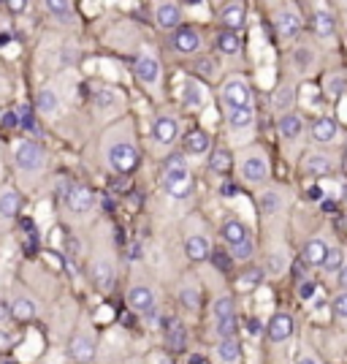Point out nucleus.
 Masks as SVG:
<instances>
[{"instance_id": "obj_1", "label": "nucleus", "mask_w": 347, "mask_h": 364, "mask_svg": "<svg viewBox=\"0 0 347 364\" xmlns=\"http://www.w3.org/2000/svg\"><path fill=\"white\" fill-rule=\"evenodd\" d=\"M163 188L171 199H179V201L193 193V174H190L185 155H179V152L169 155V161L163 166Z\"/></svg>"}, {"instance_id": "obj_2", "label": "nucleus", "mask_w": 347, "mask_h": 364, "mask_svg": "<svg viewBox=\"0 0 347 364\" xmlns=\"http://www.w3.org/2000/svg\"><path fill=\"white\" fill-rule=\"evenodd\" d=\"M109 158V166L117 172V174H130L136 166H138V150L130 144V141H114L106 152Z\"/></svg>"}, {"instance_id": "obj_3", "label": "nucleus", "mask_w": 347, "mask_h": 364, "mask_svg": "<svg viewBox=\"0 0 347 364\" xmlns=\"http://www.w3.org/2000/svg\"><path fill=\"white\" fill-rule=\"evenodd\" d=\"M220 95H222V103H225L228 112L253 106V103H250V98H253V95H250V85H247L244 77H231V79H225Z\"/></svg>"}, {"instance_id": "obj_4", "label": "nucleus", "mask_w": 347, "mask_h": 364, "mask_svg": "<svg viewBox=\"0 0 347 364\" xmlns=\"http://www.w3.org/2000/svg\"><path fill=\"white\" fill-rule=\"evenodd\" d=\"M14 161L22 172H39L43 166V150L41 144L36 141H19L17 152H14Z\"/></svg>"}, {"instance_id": "obj_5", "label": "nucleus", "mask_w": 347, "mask_h": 364, "mask_svg": "<svg viewBox=\"0 0 347 364\" xmlns=\"http://www.w3.org/2000/svg\"><path fill=\"white\" fill-rule=\"evenodd\" d=\"M274 22H277V33H280L285 41H293V39L302 33V17H299V11H296L293 6H282V8L277 11Z\"/></svg>"}, {"instance_id": "obj_6", "label": "nucleus", "mask_w": 347, "mask_h": 364, "mask_svg": "<svg viewBox=\"0 0 347 364\" xmlns=\"http://www.w3.org/2000/svg\"><path fill=\"white\" fill-rule=\"evenodd\" d=\"M171 46L179 54H196L204 46V39L196 28H176L171 36Z\"/></svg>"}, {"instance_id": "obj_7", "label": "nucleus", "mask_w": 347, "mask_h": 364, "mask_svg": "<svg viewBox=\"0 0 347 364\" xmlns=\"http://www.w3.org/2000/svg\"><path fill=\"white\" fill-rule=\"evenodd\" d=\"M65 204H68L71 212L85 215V212H90V210L95 207V196L87 190L85 185H71L68 193H65Z\"/></svg>"}, {"instance_id": "obj_8", "label": "nucleus", "mask_w": 347, "mask_h": 364, "mask_svg": "<svg viewBox=\"0 0 347 364\" xmlns=\"http://www.w3.org/2000/svg\"><path fill=\"white\" fill-rule=\"evenodd\" d=\"M244 22H247V8H244L242 3H228V6H222V11H220V25H222L225 30L239 33V30L244 28Z\"/></svg>"}, {"instance_id": "obj_9", "label": "nucleus", "mask_w": 347, "mask_h": 364, "mask_svg": "<svg viewBox=\"0 0 347 364\" xmlns=\"http://www.w3.org/2000/svg\"><path fill=\"white\" fill-rule=\"evenodd\" d=\"M266 334H269L271 343H285V340H291V334H293V316H291V313H277V316H271L269 326H266Z\"/></svg>"}, {"instance_id": "obj_10", "label": "nucleus", "mask_w": 347, "mask_h": 364, "mask_svg": "<svg viewBox=\"0 0 347 364\" xmlns=\"http://www.w3.org/2000/svg\"><path fill=\"white\" fill-rule=\"evenodd\" d=\"M128 305L136 313H149L155 310V291L149 285H133L128 291Z\"/></svg>"}, {"instance_id": "obj_11", "label": "nucleus", "mask_w": 347, "mask_h": 364, "mask_svg": "<svg viewBox=\"0 0 347 364\" xmlns=\"http://www.w3.org/2000/svg\"><path fill=\"white\" fill-rule=\"evenodd\" d=\"M242 177L247 182H253V185H260V182L269 180V163H266V158H260V155L244 158L242 161Z\"/></svg>"}, {"instance_id": "obj_12", "label": "nucleus", "mask_w": 347, "mask_h": 364, "mask_svg": "<svg viewBox=\"0 0 347 364\" xmlns=\"http://www.w3.org/2000/svg\"><path fill=\"white\" fill-rule=\"evenodd\" d=\"M155 19L163 30H176L182 25V6L179 3H158L155 6Z\"/></svg>"}, {"instance_id": "obj_13", "label": "nucleus", "mask_w": 347, "mask_h": 364, "mask_svg": "<svg viewBox=\"0 0 347 364\" xmlns=\"http://www.w3.org/2000/svg\"><path fill=\"white\" fill-rule=\"evenodd\" d=\"M312 30H315V36H317V39H331V36L337 33V19H334V11L320 6V8L312 14Z\"/></svg>"}, {"instance_id": "obj_14", "label": "nucleus", "mask_w": 347, "mask_h": 364, "mask_svg": "<svg viewBox=\"0 0 347 364\" xmlns=\"http://www.w3.org/2000/svg\"><path fill=\"white\" fill-rule=\"evenodd\" d=\"M185 253H187V259L190 261H207L209 256H212V242L204 236V234H190L187 239H185Z\"/></svg>"}, {"instance_id": "obj_15", "label": "nucleus", "mask_w": 347, "mask_h": 364, "mask_svg": "<svg viewBox=\"0 0 347 364\" xmlns=\"http://www.w3.org/2000/svg\"><path fill=\"white\" fill-rule=\"evenodd\" d=\"M176 136H179V120H176V117L163 114V117H158V120L152 123V139H155L158 144H171Z\"/></svg>"}, {"instance_id": "obj_16", "label": "nucleus", "mask_w": 347, "mask_h": 364, "mask_svg": "<svg viewBox=\"0 0 347 364\" xmlns=\"http://www.w3.org/2000/svg\"><path fill=\"white\" fill-rule=\"evenodd\" d=\"M182 101L187 109H201L207 103V88L198 79H185L182 82Z\"/></svg>"}, {"instance_id": "obj_17", "label": "nucleus", "mask_w": 347, "mask_h": 364, "mask_svg": "<svg viewBox=\"0 0 347 364\" xmlns=\"http://www.w3.org/2000/svg\"><path fill=\"white\" fill-rule=\"evenodd\" d=\"M136 77H138L144 85H155V82L160 79V63H158V57L141 54V57L136 60Z\"/></svg>"}, {"instance_id": "obj_18", "label": "nucleus", "mask_w": 347, "mask_h": 364, "mask_svg": "<svg viewBox=\"0 0 347 364\" xmlns=\"http://www.w3.org/2000/svg\"><path fill=\"white\" fill-rule=\"evenodd\" d=\"M312 139L317 141V144H331L337 134H339V125H337V120L334 117H317L315 123H312Z\"/></svg>"}, {"instance_id": "obj_19", "label": "nucleus", "mask_w": 347, "mask_h": 364, "mask_svg": "<svg viewBox=\"0 0 347 364\" xmlns=\"http://www.w3.org/2000/svg\"><path fill=\"white\" fill-rule=\"evenodd\" d=\"M215 359L220 364H239L242 362V343H239L236 337L220 340L215 348Z\"/></svg>"}, {"instance_id": "obj_20", "label": "nucleus", "mask_w": 347, "mask_h": 364, "mask_svg": "<svg viewBox=\"0 0 347 364\" xmlns=\"http://www.w3.org/2000/svg\"><path fill=\"white\" fill-rule=\"evenodd\" d=\"M253 123H255V109H253V106H244V109H233V112H228V128H231L233 134H244V131H250Z\"/></svg>"}, {"instance_id": "obj_21", "label": "nucleus", "mask_w": 347, "mask_h": 364, "mask_svg": "<svg viewBox=\"0 0 347 364\" xmlns=\"http://www.w3.org/2000/svg\"><path fill=\"white\" fill-rule=\"evenodd\" d=\"M304 172L309 177H328L334 172V161L328 155H306L304 161Z\"/></svg>"}, {"instance_id": "obj_22", "label": "nucleus", "mask_w": 347, "mask_h": 364, "mask_svg": "<svg viewBox=\"0 0 347 364\" xmlns=\"http://www.w3.org/2000/svg\"><path fill=\"white\" fill-rule=\"evenodd\" d=\"M302 128H304V120L302 114H296V112L280 114V120H277V131H280L282 139H296L302 134Z\"/></svg>"}, {"instance_id": "obj_23", "label": "nucleus", "mask_w": 347, "mask_h": 364, "mask_svg": "<svg viewBox=\"0 0 347 364\" xmlns=\"http://www.w3.org/2000/svg\"><path fill=\"white\" fill-rule=\"evenodd\" d=\"M209 152V136L204 131H190L185 136V155H193V158H201Z\"/></svg>"}, {"instance_id": "obj_24", "label": "nucleus", "mask_w": 347, "mask_h": 364, "mask_svg": "<svg viewBox=\"0 0 347 364\" xmlns=\"http://www.w3.org/2000/svg\"><path fill=\"white\" fill-rule=\"evenodd\" d=\"M71 356L76 362H90L95 356V340L90 334H79L71 340Z\"/></svg>"}, {"instance_id": "obj_25", "label": "nucleus", "mask_w": 347, "mask_h": 364, "mask_svg": "<svg viewBox=\"0 0 347 364\" xmlns=\"http://www.w3.org/2000/svg\"><path fill=\"white\" fill-rule=\"evenodd\" d=\"M293 103H296V88H293V85H282V88H277L274 95H271V106H274L280 114H288Z\"/></svg>"}, {"instance_id": "obj_26", "label": "nucleus", "mask_w": 347, "mask_h": 364, "mask_svg": "<svg viewBox=\"0 0 347 364\" xmlns=\"http://www.w3.org/2000/svg\"><path fill=\"white\" fill-rule=\"evenodd\" d=\"M92 280H95V285H98V288L109 291V288L114 285V267H112L106 259L95 261V264H92Z\"/></svg>"}, {"instance_id": "obj_27", "label": "nucleus", "mask_w": 347, "mask_h": 364, "mask_svg": "<svg viewBox=\"0 0 347 364\" xmlns=\"http://www.w3.org/2000/svg\"><path fill=\"white\" fill-rule=\"evenodd\" d=\"M46 11L60 22V25H74V6L68 0H49L46 3Z\"/></svg>"}, {"instance_id": "obj_28", "label": "nucleus", "mask_w": 347, "mask_h": 364, "mask_svg": "<svg viewBox=\"0 0 347 364\" xmlns=\"http://www.w3.org/2000/svg\"><path fill=\"white\" fill-rule=\"evenodd\" d=\"M326 250H328V245H326V239H309L306 245H304V261L306 264H312V267H320L323 264V259H326Z\"/></svg>"}, {"instance_id": "obj_29", "label": "nucleus", "mask_w": 347, "mask_h": 364, "mask_svg": "<svg viewBox=\"0 0 347 364\" xmlns=\"http://www.w3.org/2000/svg\"><path fill=\"white\" fill-rule=\"evenodd\" d=\"M8 310H11V316L17 321H30V318H36V313H39L36 302L28 299V296H17V299L8 305Z\"/></svg>"}, {"instance_id": "obj_30", "label": "nucleus", "mask_w": 347, "mask_h": 364, "mask_svg": "<svg viewBox=\"0 0 347 364\" xmlns=\"http://www.w3.org/2000/svg\"><path fill=\"white\" fill-rule=\"evenodd\" d=\"M217 49H220V54H225V57L239 54V49H242V39H239V33H231V30L217 33Z\"/></svg>"}, {"instance_id": "obj_31", "label": "nucleus", "mask_w": 347, "mask_h": 364, "mask_svg": "<svg viewBox=\"0 0 347 364\" xmlns=\"http://www.w3.org/2000/svg\"><path fill=\"white\" fill-rule=\"evenodd\" d=\"M222 239L231 247V245H239V242L250 239V234H247V226L242 221H228V223H222Z\"/></svg>"}, {"instance_id": "obj_32", "label": "nucleus", "mask_w": 347, "mask_h": 364, "mask_svg": "<svg viewBox=\"0 0 347 364\" xmlns=\"http://www.w3.org/2000/svg\"><path fill=\"white\" fill-rule=\"evenodd\" d=\"M19 207H22V199H19L17 190L0 193V218H14L19 212Z\"/></svg>"}, {"instance_id": "obj_33", "label": "nucleus", "mask_w": 347, "mask_h": 364, "mask_svg": "<svg viewBox=\"0 0 347 364\" xmlns=\"http://www.w3.org/2000/svg\"><path fill=\"white\" fill-rule=\"evenodd\" d=\"M36 106L41 114H57L60 112V95L54 90H41L36 98Z\"/></svg>"}, {"instance_id": "obj_34", "label": "nucleus", "mask_w": 347, "mask_h": 364, "mask_svg": "<svg viewBox=\"0 0 347 364\" xmlns=\"http://www.w3.org/2000/svg\"><path fill=\"white\" fill-rule=\"evenodd\" d=\"M212 316H215V321L228 318V316H236V299H233V296H228V294L217 296L215 305H212Z\"/></svg>"}, {"instance_id": "obj_35", "label": "nucleus", "mask_w": 347, "mask_h": 364, "mask_svg": "<svg viewBox=\"0 0 347 364\" xmlns=\"http://www.w3.org/2000/svg\"><path fill=\"white\" fill-rule=\"evenodd\" d=\"M258 204H260V212H263V215H277V212L282 210V196L274 193V190H263Z\"/></svg>"}, {"instance_id": "obj_36", "label": "nucleus", "mask_w": 347, "mask_h": 364, "mask_svg": "<svg viewBox=\"0 0 347 364\" xmlns=\"http://www.w3.org/2000/svg\"><path fill=\"white\" fill-rule=\"evenodd\" d=\"M166 332H169V348L171 351H182L185 348V329L176 318L166 321Z\"/></svg>"}, {"instance_id": "obj_37", "label": "nucleus", "mask_w": 347, "mask_h": 364, "mask_svg": "<svg viewBox=\"0 0 347 364\" xmlns=\"http://www.w3.org/2000/svg\"><path fill=\"white\" fill-rule=\"evenodd\" d=\"M231 163H233V158H231V152L225 147H217L212 152V158H209V169L217 172V174H225L231 169Z\"/></svg>"}, {"instance_id": "obj_38", "label": "nucleus", "mask_w": 347, "mask_h": 364, "mask_svg": "<svg viewBox=\"0 0 347 364\" xmlns=\"http://www.w3.org/2000/svg\"><path fill=\"white\" fill-rule=\"evenodd\" d=\"M293 65H296L302 74H309L312 65H315V52H312L309 46H296V52H293Z\"/></svg>"}, {"instance_id": "obj_39", "label": "nucleus", "mask_w": 347, "mask_h": 364, "mask_svg": "<svg viewBox=\"0 0 347 364\" xmlns=\"http://www.w3.org/2000/svg\"><path fill=\"white\" fill-rule=\"evenodd\" d=\"M342 264H345V250H342V247H328L320 267H323L326 272H339Z\"/></svg>"}, {"instance_id": "obj_40", "label": "nucleus", "mask_w": 347, "mask_h": 364, "mask_svg": "<svg viewBox=\"0 0 347 364\" xmlns=\"http://www.w3.org/2000/svg\"><path fill=\"white\" fill-rule=\"evenodd\" d=\"M215 332H217V337H220V340L236 337V332H239V318H236V316H228V318L215 321Z\"/></svg>"}, {"instance_id": "obj_41", "label": "nucleus", "mask_w": 347, "mask_h": 364, "mask_svg": "<svg viewBox=\"0 0 347 364\" xmlns=\"http://www.w3.org/2000/svg\"><path fill=\"white\" fill-rule=\"evenodd\" d=\"M179 302L185 305V310H198V305H201V294H198V288L185 285V288L179 291Z\"/></svg>"}, {"instance_id": "obj_42", "label": "nucleus", "mask_w": 347, "mask_h": 364, "mask_svg": "<svg viewBox=\"0 0 347 364\" xmlns=\"http://www.w3.org/2000/svg\"><path fill=\"white\" fill-rule=\"evenodd\" d=\"M253 253H255L253 239H244L239 245H231V259L233 261H247V259H253Z\"/></svg>"}, {"instance_id": "obj_43", "label": "nucleus", "mask_w": 347, "mask_h": 364, "mask_svg": "<svg viewBox=\"0 0 347 364\" xmlns=\"http://www.w3.org/2000/svg\"><path fill=\"white\" fill-rule=\"evenodd\" d=\"M263 270H247V272L239 277V288L242 291H247V288H255V285H260V280H263Z\"/></svg>"}, {"instance_id": "obj_44", "label": "nucleus", "mask_w": 347, "mask_h": 364, "mask_svg": "<svg viewBox=\"0 0 347 364\" xmlns=\"http://www.w3.org/2000/svg\"><path fill=\"white\" fill-rule=\"evenodd\" d=\"M345 88H347V79L342 77V74H334V77L326 82V92H328V95H334V98H337V95H342Z\"/></svg>"}, {"instance_id": "obj_45", "label": "nucleus", "mask_w": 347, "mask_h": 364, "mask_svg": "<svg viewBox=\"0 0 347 364\" xmlns=\"http://www.w3.org/2000/svg\"><path fill=\"white\" fill-rule=\"evenodd\" d=\"M285 264H288V261H285V256H282V253H271V256H269V261H266V272L280 274L282 270H285Z\"/></svg>"}, {"instance_id": "obj_46", "label": "nucleus", "mask_w": 347, "mask_h": 364, "mask_svg": "<svg viewBox=\"0 0 347 364\" xmlns=\"http://www.w3.org/2000/svg\"><path fill=\"white\" fill-rule=\"evenodd\" d=\"M331 310H334V316H337V318L347 321V291H339V296H334Z\"/></svg>"}, {"instance_id": "obj_47", "label": "nucleus", "mask_w": 347, "mask_h": 364, "mask_svg": "<svg viewBox=\"0 0 347 364\" xmlns=\"http://www.w3.org/2000/svg\"><path fill=\"white\" fill-rule=\"evenodd\" d=\"M315 291H317V285H315L312 280H306V283L299 285V296H302L304 302H312V299H315Z\"/></svg>"}, {"instance_id": "obj_48", "label": "nucleus", "mask_w": 347, "mask_h": 364, "mask_svg": "<svg viewBox=\"0 0 347 364\" xmlns=\"http://www.w3.org/2000/svg\"><path fill=\"white\" fill-rule=\"evenodd\" d=\"M114 101H117V95H114L112 90H98L95 92V103H98V106H112Z\"/></svg>"}, {"instance_id": "obj_49", "label": "nucleus", "mask_w": 347, "mask_h": 364, "mask_svg": "<svg viewBox=\"0 0 347 364\" xmlns=\"http://www.w3.org/2000/svg\"><path fill=\"white\" fill-rule=\"evenodd\" d=\"M19 125H22L28 134H39V125H36V120H33L30 114H22V117H19Z\"/></svg>"}, {"instance_id": "obj_50", "label": "nucleus", "mask_w": 347, "mask_h": 364, "mask_svg": "<svg viewBox=\"0 0 347 364\" xmlns=\"http://www.w3.org/2000/svg\"><path fill=\"white\" fill-rule=\"evenodd\" d=\"M247 332H250V334H255V337H258V334H263V332H266V326H263V321L253 318V321H247Z\"/></svg>"}, {"instance_id": "obj_51", "label": "nucleus", "mask_w": 347, "mask_h": 364, "mask_svg": "<svg viewBox=\"0 0 347 364\" xmlns=\"http://www.w3.org/2000/svg\"><path fill=\"white\" fill-rule=\"evenodd\" d=\"M337 285H339V291H347V264H342L337 272Z\"/></svg>"}, {"instance_id": "obj_52", "label": "nucleus", "mask_w": 347, "mask_h": 364, "mask_svg": "<svg viewBox=\"0 0 347 364\" xmlns=\"http://www.w3.org/2000/svg\"><path fill=\"white\" fill-rule=\"evenodd\" d=\"M3 125H6V128H17V125H19V114H17V112H8V114L3 117Z\"/></svg>"}, {"instance_id": "obj_53", "label": "nucleus", "mask_w": 347, "mask_h": 364, "mask_svg": "<svg viewBox=\"0 0 347 364\" xmlns=\"http://www.w3.org/2000/svg\"><path fill=\"white\" fill-rule=\"evenodd\" d=\"M65 247H68V256H76V253H79V239H74V236H68V242H65Z\"/></svg>"}, {"instance_id": "obj_54", "label": "nucleus", "mask_w": 347, "mask_h": 364, "mask_svg": "<svg viewBox=\"0 0 347 364\" xmlns=\"http://www.w3.org/2000/svg\"><path fill=\"white\" fill-rule=\"evenodd\" d=\"M11 318V310H8V305H6V302H0V323H3V321H8Z\"/></svg>"}, {"instance_id": "obj_55", "label": "nucleus", "mask_w": 347, "mask_h": 364, "mask_svg": "<svg viewBox=\"0 0 347 364\" xmlns=\"http://www.w3.org/2000/svg\"><path fill=\"white\" fill-rule=\"evenodd\" d=\"M8 345H11V337H8L6 332H0V351H6Z\"/></svg>"}, {"instance_id": "obj_56", "label": "nucleus", "mask_w": 347, "mask_h": 364, "mask_svg": "<svg viewBox=\"0 0 347 364\" xmlns=\"http://www.w3.org/2000/svg\"><path fill=\"white\" fill-rule=\"evenodd\" d=\"M8 8H11V11H25V3H22V0H11Z\"/></svg>"}, {"instance_id": "obj_57", "label": "nucleus", "mask_w": 347, "mask_h": 364, "mask_svg": "<svg viewBox=\"0 0 347 364\" xmlns=\"http://www.w3.org/2000/svg\"><path fill=\"white\" fill-rule=\"evenodd\" d=\"M128 259H133V261H136V259H141V247H138V245H133V247H130Z\"/></svg>"}, {"instance_id": "obj_58", "label": "nucleus", "mask_w": 347, "mask_h": 364, "mask_svg": "<svg viewBox=\"0 0 347 364\" xmlns=\"http://www.w3.org/2000/svg\"><path fill=\"white\" fill-rule=\"evenodd\" d=\"M315 316H317V321H323V316H328V307L317 305V307H315Z\"/></svg>"}, {"instance_id": "obj_59", "label": "nucleus", "mask_w": 347, "mask_h": 364, "mask_svg": "<svg viewBox=\"0 0 347 364\" xmlns=\"http://www.w3.org/2000/svg\"><path fill=\"white\" fill-rule=\"evenodd\" d=\"M296 364H317V359H315V356H309V354H304V356Z\"/></svg>"}, {"instance_id": "obj_60", "label": "nucleus", "mask_w": 347, "mask_h": 364, "mask_svg": "<svg viewBox=\"0 0 347 364\" xmlns=\"http://www.w3.org/2000/svg\"><path fill=\"white\" fill-rule=\"evenodd\" d=\"M155 364H174L169 356H155Z\"/></svg>"}, {"instance_id": "obj_61", "label": "nucleus", "mask_w": 347, "mask_h": 364, "mask_svg": "<svg viewBox=\"0 0 347 364\" xmlns=\"http://www.w3.org/2000/svg\"><path fill=\"white\" fill-rule=\"evenodd\" d=\"M345 163H347V141H345Z\"/></svg>"}]
</instances>
